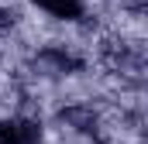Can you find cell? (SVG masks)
I'll use <instances>...</instances> for the list:
<instances>
[{
  "label": "cell",
  "mask_w": 148,
  "mask_h": 144,
  "mask_svg": "<svg viewBox=\"0 0 148 144\" xmlns=\"http://www.w3.org/2000/svg\"><path fill=\"white\" fill-rule=\"evenodd\" d=\"M0 144H41V127L24 117L0 120Z\"/></svg>",
  "instance_id": "cell-1"
},
{
  "label": "cell",
  "mask_w": 148,
  "mask_h": 144,
  "mask_svg": "<svg viewBox=\"0 0 148 144\" xmlns=\"http://www.w3.org/2000/svg\"><path fill=\"white\" fill-rule=\"evenodd\" d=\"M38 10L59 17V21H79L83 17V3L79 0H31Z\"/></svg>",
  "instance_id": "cell-2"
}]
</instances>
